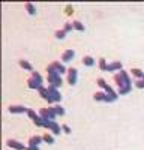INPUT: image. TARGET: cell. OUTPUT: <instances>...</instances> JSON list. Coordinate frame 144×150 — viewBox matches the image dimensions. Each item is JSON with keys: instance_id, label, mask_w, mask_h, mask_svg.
<instances>
[{"instance_id": "obj_1", "label": "cell", "mask_w": 144, "mask_h": 150, "mask_svg": "<svg viewBox=\"0 0 144 150\" xmlns=\"http://www.w3.org/2000/svg\"><path fill=\"white\" fill-rule=\"evenodd\" d=\"M114 81L119 87V95H128L132 90V81L126 71H120L119 74L114 75Z\"/></svg>"}, {"instance_id": "obj_2", "label": "cell", "mask_w": 144, "mask_h": 150, "mask_svg": "<svg viewBox=\"0 0 144 150\" xmlns=\"http://www.w3.org/2000/svg\"><path fill=\"white\" fill-rule=\"evenodd\" d=\"M47 72H48V81H50V84L59 89V87L62 86V83H63V81H62V75H60L51 65H48Z\"/></svg>"}, {"instance_id": "obj_3", "label": "cell", "mask_w": 144, "mask_h": 150, "mask_svg": "<svg viewBox=\"0 0 144 150\" xmlns=\"http://www.w3.org/2000/svg\"><path fill=\"white\" fill-rule=\"evenodd\" d=\"M44 128L50 129V131L53 132V135H59L60 132H62V126H59V125H57L56 122H53V120H47Z\"/></svg>"}, {"instance_id": "obj_4", "label": "cell", "mask_w": 144, "mask_h": 150, "mask_svg": "<svg viewBox=\"0 0 144 150\" xmlns=\"http://www.w3.org/2000/svg\"><path fill=\"white\" fill-rule=\"evenodd\" d=\"M48 92H50V96L54 99V102H56V104L62 101V95H60V92H59L57 87H54V86L50 84V87H48Z\"/></svg>"}, {"instance_id": "obj_5", "label": "cell", "mask_w": 144, "mask_h": 150, "mask_svg": "<svg viewBox=\"0 0 144 150\" xmlns=\"http://www.w3.org/2000/svg\"><path fill=\"white\" fill-rule=\"evenodd\" d=\"M77 77H78V72H77V69L75 68H69L68 69V83L71 84V86H74L75 83H77Z\"/></svg>"}, {"instance_id": "obj_6", "label": "cell", "mask_w": 144, "mask_h": 150, "mask_svg": "<svg viewBox=\"0 0 144 150\" xmlns=\"http://www.w3.org/2000/svg\"><path fill=\"white\" fill-rule=\"evenodd\" d=\"M6 146L11 147V149H14V150H27L26 146H24L23 143H20V141H17V140H8Z\"/></svg>"}, {"instance_id": "obj_7", "label": "cell", "mask_w": 144, "mask_h": 150, "mask_svg": "<svg viewBox=\"0 0 144 150\" xmlns=\"http://www.w3.org/2000/svg\"><path fill=\"white\" fill-rule=\"evenodd\" d=\"M29 108H26L24 105H9L8 111L12 112V114H21V112H27Z\"/></svg>"}, {"instance_id": "obj_8", "label": "cell", "mask_w": 144, "mask_h": 150, "mask_svg": "<svg viewBox=\"0 0 144 150\" xmlns=\"http://www.w3.org/2000/svg\"><path fill=\"white\" fill-rule=\"evenodd\" d=\"M42 141H44L42 137H39V135H33V137H30V138H29V146L39 147V144H41Z\"/></svg>"}, {"instance_id": "obj_9", "label": "cell", "mask_w": 144, "mask_h": 150, "mask_svg": "<svg viewBox=\"0 0 144 150\" xmlns=\"http://www.w3.org/2000/svg\"><path fill=\"white\" fill-rule=\"evenodd\" d=\"M123 69V66H122V63L120 62H113V63H110L107 66V71H110V72H114V71H122Z\"/></svg>"}, {"instance_id": "obj_10", "label": "cell", "mask_w": 144, "mask_h": 150, "mask_svg": "<svg viewBox=\"0 0 144 150\" xmlns=\"http://www.w3.org/2000/svg\"><path fill=\"white\" fill-rule=\"evenodd\" d=\"M74 56H75L74 50H66V51L62 54V62H65V63H66V62H71Z\"/></svg>"}, {"instance_id": "obj_11", "label": "cell", "mask_w": 144, "mask_h": 150, "mask_svg": "<svg viewBox=\"0 0 144 150\" xmlns=\"http://www.w3.org/2000/svg\"><path fill=\"white\" fill-rule=\"evenodd\" d=\"M104 92H105V93H107L108 96H111V98L114 99V101H117V98H119V93H116V92L113 90V87H111L110 84H107V86H105Z\"/></svg>"}, {"instance_id": "obj_12", "label": "cell", "mask_w": 144, "mask_h": 150, "mask_svg": "<svg viewBox=\"0 0 144 150\" xmlns=\"http://www.w3.org/2000/svg\"><path fill=\"white\" fill-rule=\"evenodd\" d=\"M51 66L60 74V75H62V74H65L66 72V68L63 66V63H60V62H53V63H51Z\"/></svg>"}, {"instance_id": "obj_13", "label": "cell", "mask_w": 144, "mask_h": 150, "mask_svg": "<svg viewBox=\"0 0 144 150\" xmlns=\"http://www.w3.org/2000/svg\"><path fill=\"white\" fill-rule=\"evenodd\" d=\"M81 62H83V65H86V66H93V65L96 63L95 59H93V57H90V56H84Z\"/></svg>"}, {"instance_id": "obj_14", "label": "cell", "mask_w": 144, "mask_h": 150, "mask_svg": "<svg viewBox=\"0 0 144 150\" xmlns=\"http://www.w3.org/2000/svg\"><path fill=\"white\" fill-rule=\"evenodd\" d=\"M27 86L30 87V89H39V87H41V83H38L35 78L30 77V78L27 80Z\"/></svg>"}, {"instance_id": "obj_15", "label": "cell", "mask_w": 144, "mask_h": 150, "mask_svg": "<svg viewBox=\"0 0 144 150\" xmlns=\"http://www.w3.org/2000/svg\"><path fill=\"white\" fill-rule=\"evenodd\" d=\"M72 27H74L75 30H80V32H84V30H86V27L83 26V23L78 21V20H74V21H72Z\"/></svg>"}, {"instance_id": "obj_16", "label": "cell", "mask_w": 144, "mask_h": 150, "mask_svg": "<svg viewBox=\"0 0 144 150\" xmlns=\"http://www.w3.org/2000/svg\"><path fill=\"white\" fill-rule=\"evenodd\" d=\"M20 66L23 68V69H26V71H29V72H33V66L29 63L27 60H20Z\"/></svg>"}, {"instance_id": "obj_17", "label": "cell", "mask_w": 144, "mask_h": 150, "mask_svg": "<svg viewBox=\"0 0 144 150\" xmlns=\"http://www.w3.org/2000/svg\"><path fill=\"white\" fill-rule=\"evenodd\" d=\"M38 93L41 95V98H44V99H48V98H50V92H48V89H45V87H39V89H38Z\"/></svg>"}, {"instance_id": "obj_18", "label": "cell", "mask_w": 144, "mask_h": 150, "mask_svg": "<svg viewBox=\"0 0 144 150\" xmlns=\"http://www.w3.org/2000/svg\"><path fill=\"white\" fill-rule=\"evenodd\" d=\"M24 8H26V11L29 12L30 15H35V14H36V8H35V5H33V3L27 2L26 5H24Z\"/></svg>"}, {"instance_id": "obj_19", "label": "cell", "mask_w": 144, "mask_h": 150, "mask_svg": "<svg viewBox=\"0 0 144 150\" xmlns=\"http://www.w3.org/2000/svg\"><path fill=\"white\" fill-rule=\"evenodd\" d=\"M105 96H107L105 92H96L93 95V99H95V101H104L105 102Z\"/></svg>"}, {"instance_id": "obj_20", "label": "cell", "mask_w": 144, "mask_h": 150, "mask_svg": "<svg viewBox=\"0 0 144 150\" xmlns=\"http://www.w3.org/2000/svg\"><path fill=\"white\" fill-rule=\"evenodd\" d=\"M45 122H47V120H45V119H42L41 116H38V117H36V119L33 120V123L36 125V126H45Z\"/></svg>"}, {"instance_id": "obj_21", "label": "cell", "mask_w": 144, "mask_h": 150, "mask_svg": "<svg viewBox=\"0 0 144 150\" xmlns=\"http://www.w3.org/2000/svg\"><path fill=\"white\" fill-rule=\"evenodd\" d=\"M42 138H44V141H45V143H48V144H54V137H53V135H50V134L42 135Z\"/></svg>"}, {"instance_id": "obj_22", "label": "cell", "mask_w": 144, "mask_h": 150, "mask_svg": "<svg viewBox=\"0 0 144 150\" xmlns=\"http://www.w3.org/2000/svg\"><path fill=\"white\" fill-rule=\"evenodd\" d=\"M32 78H35L36 81L41 83V84H42V81H44V80H42V75H41L39 72H36V71H33V72H32Z\"/></svg>"}, {"instance_id": "obj_23", "label": "cell", "mask_w": 144, "mask_h": 150, "mask_svg": "<svg viewBox=\"0 0 144 150\" xmlns=\"http://www.w3.org/2000/svg\"><path fill=\"white\" fill-rule=\"evenodd\" d=\"M98 65H99V69H101V71H107V66H108V65H107V62H105V59H104V57H101V59H99Z\"/></svg>"}, {"instance_id": "obj_24", "label": "cell", "mask_w": 144, "mask_h": 150, "mask_svg": "<svg viewBox=\"0 0 144 150\" xmlns=\"http://www.w3.org/2000/svg\"><path fill=\"white\" fill-rule=\"evenodd\" d=\"M132 75H134V77H137V78H143L144 72H143L141 69H137V68H134V69H132Z\"/></svg>"}, {"instance_id": "obj_25", "label": "cell", "mask_w": 144, "mask_h": 150, "mask_svg": "<svg viewBox=\"0 0 144 150\" xmlns=\"http://www.w3.org/2000/svg\"><path fill=\"white\" fill-rule=\"evenodd\" d=\"M26 114H27V116H29V117H30L32 120H35L36 117H38V116H39V114H36V111H33V110H30V108L27 110V112H26Z\"/></svg>"}, {"instance_id": "obj_26", "label": "cell", "mask_w": 144, "mask_h": 150, "mask_svg": "<svg viewBox=\"0 0 144 150\" xmlns=\"http://www.w3.org/2000/svg\"><path fill=\"white\" fill-rule=\"evenodd\" d=\"M54 110H56V114H57V116H63V114H65V110L60 107V105H56Z\"/></svg>"}, {"instance_id": "obj_27", "label": "cell", "mask_w": 144, "mask_h": 150, "mask_svg": "<svg viewBox=\"0 0 144 150\" xmlns=\"http://www.w3.org/2000/svg\"><path fill=\"white\" fill-rule=\"evenodd\" d=\"M65 36H66V32L65 30H57L56 32V38H57V39H63Z\"/></svg>"}, {"instance_id": "obj_28", "label": "cell", "mask_w": 144, "mask_h": 150, "mask_svg": "<svg viewBox=\"0 0 144 150\" xmlns=\"http://www.w3.org/2000/svg\"><path fill=\"white\" fill-rule=\"evenodd\" d=\"M62 131H63L65 134H71V132H72V129L69 128V125H62Z\"/></svg>"}, {"instance_id": "obj_29", "label": "cell", "mask_w": 144, "mask_h": 150, "mask_svg": "<svg viewBox=\"0 0 144 150\" xmlns=\"http://www.w3.org/2000/svg\"><path fill=\"white\" fill-rule=\"evenodd\" d=\"M96 83H98V86H99V87H102V89H105L107 83H105V80H104V78H98V81H96Z\"/></svg>"}, {"instance_id": "obj_30", "label": "cell", "mask_w": 144, "mask_h": 150, "mask_svg": "<svg viewBox=\"0 0 144 150\" xmlns=\"http://www.w3.org/2000/svg\"><path fill=\"white\" fill-rule=\"evenodd\" d=\"M135 87H138V89H144V80L135 81Z\"/></svg>"}, {"instance_id": "obj_31", "label": "cell", "mask_w": 144, "mask_h": 150, "mask_svg": "<svg viewBox=\"0 0 144 150\" xmlns=\"http://www.w3.org/2000/svg\"><path fill=\"white\" fill-rule=\"evenodd\" d=\"M72 29H74V27H72V23H66V24H65V29H63V30H65V32H71Z\"/></svg>"}, {"instance_id": "obj_32", "label": "cell", "mask_w": 144, "mask_h": 150, "mask_svg": "<svg viewBox=\"0 0 144 150\" xmlns=\"http://www.w3.org/2000/svg\"><path fill=\"white\" fill-rule=\"evenodd\" d=\"M27 150H39V147H33V146H27Z\"/></svg>"}, {"instance_id": "obj_33", "label": "cell", "mask_w": 144, "mask_h": 150, "mask_svg": "<svg viewBox=\"0 0 144 150\" xmlns=\"http://www.w3.org/2000/svg\"><path fill=\"white\" fill-rule=\"evenodd\" d=\"M47 101H48V104H56V102H54V99H53L51 96H50V98H48V99H47Z\"/></svg>"}, {"instance_id": "obj_34", "label": "cell", "mask_w": 144, "mask_h": 150, "mask_svg": "<svg viewBox=\"0 0 144 150\" xmlns=\"http://www.w3.org/2000/svg\"><path fill=\"white\" fill-rule=\"evenodd\" d=\"M143 80H144V75H143Z\"/></svg>"}]
</instances>
